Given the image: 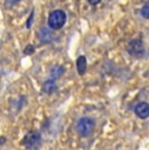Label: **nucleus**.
Returning a JSON list of instances; mask_svg holds the SVG:
<instances>
[{"instance_id":"nucleus-3","label":"nucleus","mask_w":149,"mask_h":150,"mask_svg":"<svg viewBox=\"0 0 149 150\" xmlns=\"http://www.w3.org/2000/svg\"><path fill=\"white\" fill-rule=\"evenodd\" d=\"M143 51H144V47H143V42L140 39H133V41L130 42V45H128V52L131 55L137 56V55H141Z\"/></svg>"},{"instance_id":"nucleus-8","label":"nucleus","mask_w":149,"mask_h":150,"mask_svg":"<svg viewBox=\"0 0 149 150\" xmlns=\"http://www.w3.org/2000/svg\"><path fill=\"white\" fill-rule=\"evenodd\" d=\"M141 16L145 20H149V1H147L141 8Z\"/></svg>"},{"instance_id":"nucleus-10","label":"nucleus","mask_w":149,"mask_h":150,"mask_svg":"<svg viewBox=\"0 0 149 150\" xmlns=\"http://www.w3.org/2000/svg\"><path fill=\"white\" fill-rule=\"evenodd\" d=\"M88 3L92 5H97V4H99L101 3V0H88Z\"/></svg>"},{"instance_id":"nucleus-9","label":"nucleus","mask_w":149,"mask_h":150,"mask_svg":"<svg viewBox=\"0 0 149 150\" xmlns=\"http://www.w3.org/2000/svg\"><path fill=\"white\" fill-rule=\"evenodd\" d=\"M33 52H34V47H33V46H28V47H26V51H25V54L29 55V54H33Z\"/></svg>"},{"instance_id":"nucleus-4","label":"nucleus","mask_w":149,"mask_h":150,"mask_svg":"<svg viewBox=\"0 0 149 150\" xmlns=\"http://www.w3.org/2000/svg\"><path fill=\"white\" fill-rule=\"evenodd\" d=\"M39 141H41V136H39L38 132H29L26 134V137L24 138V144L28 148H31L34 145H38Z\"/></svg>"},{"instance_id":"nucleus-1","label":"nucleus","mask_w":149,"mask_h":150,"mask_svg":"<svg viewBox=\"0 0 149 150\" xmlns=\"http://www.w3.org/2000/svg\"><path fill=\"white\" fill-rule=\"evenodd\" d=\"M65 20H67V16H65L64 11H60V9L54 11V12L50 14V17H48V21H47L48 28L53 29V30L62 29L63 25L65 24Z\"/></svg>"},{"instance_id":"nucleus-5","label":"nucleus","mask_w":149,"mask_h":150,"mask_svg":"<svg viewBox=\"0 0 149 150\" xmlns=\"http://www.w3.org/2000/svg\"><path fill=\"white\" fill-rule=\"evenodd\" d=\"M135 114L140 119H147L149 116V105L147 102H141L135 107Z\"/></svg>"},{"instance_id":"nucleus-11","label":"nucleus","mask_w":149,"mask_h":150,"mask_svg":"<svg viewBox=\"0 0 149 150\" xmlns=\"http://www.w3.org/2000/svg\"><path fill=\"white\" fill-rule=\"evenodd\" d=\"M17 1H20V0H5L7 5H13V4H16Z\"/></svg>"},{"instance_id":"nucleus-6","label":"nucleus","mask_w":149,"mask_h":150,"mask_svg":"<svg viewBox=\"0 0 149 150\" xmlns=\"http://www.w3.org/2000/svg\"><path fill=\"white\" fill-rule=\"evenodd\" d=\"M76 65H77V71H79V73L84 74L85 71H87V59H85V56H80L76 62Z\"/></svg>"},{"instance_id":"nucleus-2","label":"nucleus","mask_w":149,"mask_h":150,"mask_svg":"<svg viewBox=\"0 0 149 150\" xmlns=\"http://www.w3.org/2000/svg\"><path fill=\"white\" fill-rule=\"evenodd\" d=\"M76 129H77V133L81 137L90 136L94 131V120L90 119V117H81L77 122Z\"/></svg>"},{"instance_id":"nucleus-7","label":"nucleus","mask_w":149,"mask_h":150,"mask_svg":"<svg viewBox=\"0 0 149 150\" xmlns=\"http://www.w3.org/2000/svg\"><path fill=\"white\" fill-rule=\"evenodd\" d=\"M41 38L43 39V42H50L51 39H53V35H51V33L48 31V29H42L41 30Z\"/></svg>"}]
</instances>
